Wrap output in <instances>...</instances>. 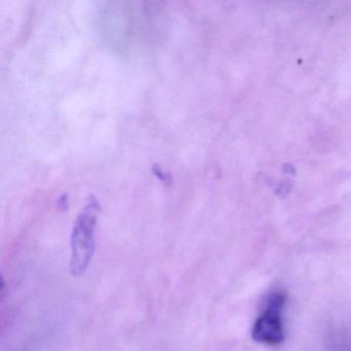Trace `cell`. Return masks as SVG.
I'll return each instance as SVG.
<instances>
[{
    "mask_svg": "<svg viewBox=\"0 0 351 351\" xmlns=\"http://www.w3.org/2000/svg\"><path fill=\"white\" fill-rule=\"evenodd\" d=\"M100 206L94 197L89 199L80 213L71 234V273L80 277L85 274L95 250V226Z\"/></svg>",
    "mask_w": 351,
    "mask_h": 351,
    "instance_id": "6da1fadb",
    "label": "cell"
},
{
    "mask_svg": "<svg viewBox=\"0 0 351 351\" xmlns=\"http://www.w3.org/2000/svg\"><path fill=\"white\" fill-rule=\"evenodd\" d=\"M287 297L281 291H274L267 298L264 309L252 326V340L267 346H277L285 341L283 310Z\"/></svg>",
    "mask_w": 351,
    "mask_h": 351,
    "instance_id": "7a4b0ae2",
    "label": "cell"
},
{
    "mask_svg": "<svg viewBox=\"0 0 351 351\" xmlns=\"http://www.w3.org/2000/svg\"><path fill=\"white\" fill-rule=\"evenodd\" d=\"M330 351H351V339L343 332L335 335L330 341Z\"/></svg>",
    "mask_w": 351,
    "mask_h": 351,
    "instance_id": "3957f363",
    "label": "cell"
},
{
    "mask_svg": "<svg viewBox=\"0 0 351 351\" xmlns=\"http://www.w3.org/2000/svg\"><path fill=\"white\" fill-rule=\"evenodd\" d=\"M154 172H155L156 176H157L160 180H163V182H169L170 176H168V174L164 173L159 166H154Z\"/></svg>",
    "mask_w": 351,
    "mask_h": 351,
    "instance_id": "277c9868",
    "label": "cell"
},
{
    "mask_svg": "<svg viewBox=\"0 0 351 351\" xmlns=\"http://www.w3.org/2000/svg\"><path fill=\"white\" fill-rule=\"evenodd\" d=\"M69 206V198H67V195H63L62 197H60L58 200V208L60 210H65Z\"/></svg>",
    "mask_w": 351,
    "mask_h": 351,
    "instance_id": "5b68a950",
    "label": "cell"
}]
</instances>
